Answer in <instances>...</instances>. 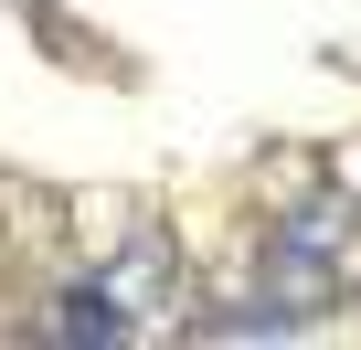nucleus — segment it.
I'll use <instances>...</instances> for the list:
<instances>
[{"instance_id": "1", "label": "nucleus", "mask_w": 361, "mask_h": 350, "mask_svg": "<svg viewBox=\"0 0 361 350\" xmlns=\"http://www.w3.org/2000/svg\"><path fill=\"white\" fill-rule=\"evenodd\" d=\"M96 297H106L117 318H149V308L170 297V234H128V255L96 276Z\"/></svg>"}, {"instance_id": "2", "label": "nucleus", "mask_w": 361, "mask_h": 350, "mask_svg": "<svg viewBox=\"0 0 361 350\" xmlns=\"http://www.w3.org/2000/svg\"><path fill=\"white\" fill-rule=\"evenodd\" d=\"M64 339H85V350H106V339H128V318H117V308H106L96 287H75V297H64Z\"/></svg>"}]
</instances>
